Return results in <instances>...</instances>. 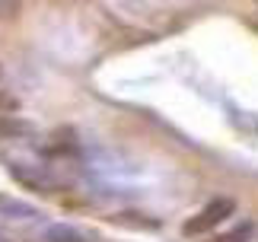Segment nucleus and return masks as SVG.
Wrapping results in <instances>:
<instances>
[{"mask_svg":"<svg viewBox=\"0 0 258 242\" xmlns=\"http://www.w3.org/2000/svg\"><path fill=\"white\" fill-rule=\"evenodd\" d=\"M48 239H51V242H86L83 236H77L74 229H64V226H54V229H48Z\"/></svg>","mask_w":258,"mask_h":242,"instance_id":"obj_3","label":"nucleus"},{"mask_svg":"<svg viewBox=\"0 0 258 242\" xmlns=\"http://www.w3.org/2000/svg\"><path fill=\"white\" fill-rule=\"evenodd\" d=\"M19 108V102L13 96H7V93H0V112H16Z\"/></svg>","mask_w":258,"mask_h":242,"instance_id":"obj_5","label":"nucleus"},{"mask_svg":"<svg viewBox=\"0 0 258 242\" xmlns=\"http://www.w3.org/2000/svg\"><path fill=\"white\" fill-rule=\"evenodd\" d=\"M0 207H4V210H13V214H23V217H35L32 207H19V204H10V201H0Z\"/></svg>","mask_w":258,"mask_h":242,"instance_id":"obj_4","label":"nucleus"},{"mask_svg":"<svg viewBox=\"0 0 258 242\" xmlns=\"http://www.w3.org/2000/svg\"><path fill=\"white\" fill-rule=\"evenodd\" d=\"M233 210H236V204H233L230 198H214L211 204H207V207L201 210V214L188 220L185 233H188V236H198V233H204V229H214L217 223H223V220L230 217Z\"/></svg>","mask_w":258,"mask_h":242,"instance_id":"obj_1","label":"nucleus"},{"mask_svg":"<svg viewBox=\"0 0 258 242\" xmlns=\"http://www.w3.org/2000/svg\"><path fill=\"white\" fill-rule=\"evenodd\" d=\"M19 134H26V121L0 118V137H19Z\"/></svg>","mask_w":258,"mask_h":242,"instance_id":"obj_2","label":"nucleus"}]
</instances>
